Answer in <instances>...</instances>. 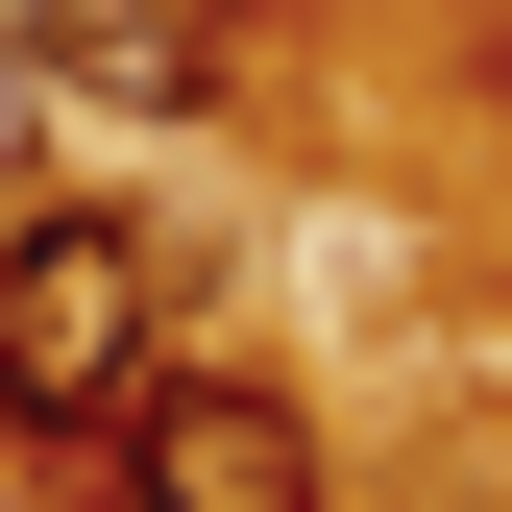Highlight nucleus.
<instances>
[{
  "label": "nucleus",
  "mask_w": 512,
  "mask_h": 512,
  "mask_svg": "<svg viewBox=\"0 0 512 512\" xmlns=\"http://www.w3.org/2000/svg\"><path fill=\"white\" fill-rule=\"evenodd\" d=\"M25 49H49V98H74V122H220L244 0H25Z\"/></svg>",
  "instance_id": "3"
},
{
  "label": "nucleus",
  "mask_w": 512,
  "mask_h": 512,
  "mask_svg": "<svg viewBox=\"0 0 512 512\" xmlns=\"http://www.w3.org/2000/svg\"><path fill=\"white\" fill-rule=\"evenodd\" d=\"M98 464H122V512H317V415L269 366H147V415Z\"/></svg>",
  "instance_id": "2"
},
{
  "label": "nucleus",
  "mask_w": 512,
  "mask_h": 512,
  "mask_svg": "<svg viewBox=\"0 0 512 512\" xmlns=\"http://www.w3.org/2000/svg\"><path fill=\"white\" fill-rule=\"evenodd\" d=\"M171 366V220L147 196H0V439H122Z\"/></svg>",
  "instance_id": "1"
}]
</instances>
